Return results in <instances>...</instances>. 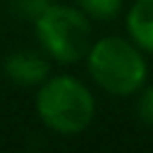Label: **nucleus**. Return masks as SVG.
Returning <instances> with one entry per match:
<instances>
[{
    "label": "nucleus",
    "mask_w": 153,
    "mask_h": 153,
    "mask_svg": "<svg viewBox=\"0 0 153 153\" xmlns=\"http://www.w3.org/2000/svg\"><path fill=\"white\" fill-rule=\"evenodd\" d=\"M86 69L100 91L117 98L139 93L148 76L143 50L129 36H105L91 43L86 53Z\"/></svg>",
    "instance_id": "1"
},
{
    "label": "nucleus",
    "mask_w": 153,
    "mask_h": 153,
    "mask_svg": "<svg viewBox=\"0 0 153 153\" xmlns=\"http://www.w3.org/2000/svg\"><path fill=\"white\" fill-rule=\"evenodd\" d=\"M36 115L50 131L60 136H76L91 127L96 117V98L76 76L55 74L38 86Z\"/></svg>",
    "instance_id": "2"
},
{
    "label": "nucleus",
    "mask_w": 153,
    "mask_h": 153,
    "mask_svg": "<svg viewBox=\"0 0 153 153\" xmlns=\"http://www.w3.org/2000/svg\"><path fill=\"white\" fill-rule=\"evenodd\" d=\"M33 31L45 57L72 65L86 57L91 48V19L76 5H48L36 19Z\"/></svg>",
    "instance_id": "3"
},
{
    "label": "nucleus",
    "mask_w": 153,
    "mask_h": 153,
    "mask_svg": "<svg viewBox=\"0 0 153 153\" xmlns=\"http://www.w3.org/2000/svg\"><path fill=\"white\" fill-rule=\"evenodd\" d=\"M2 72L14 86H41L50 76V65L43 50H14L5 57Z\"/></svg>",
    "instance_id": "4"
},
{
    "label": "nucleus",
    "mask_w": 153,
    "mask_h": 153,
    "mask_svg": "<svg viewBox=\"0 0 153 153\" xmlns=\"http://www.w3.org/2000/svg\"><path fill=\"white\" fill-rule=\"evenodd\" d=\"M127 36L143 50L153 53V0H134L124 19Z\"/></svg>",
    "instance_id": "5"
},
{
    "label": "nucleus",
    "mask_w": 153,
    "mask_h": 153,
    "mask_svg": "<svg viewBox=\"0 0 153 153\" xmlns=\"http://www.w3.org/2000/svg\"><path fill=\"white\" fill-rule=\"evenodd\" d=\"M74 5L91 22H110L120 14L124 0H74Z\"/></svg>",
    "instance_id": "6"
},
{
    "label": "nucleus",
    "mask_w": 153,
    "mask_h": 153,
    "mask_svg": "<svg viewBox=\"0 0 153 153\" xmlns=\"http://www.w3.org/2000/svg\"><path fill=\"white\" fill-rule=\"evenodd\" d=\"M136 115H139V120L143 124L153 127V86L141 88L139 100H136Z\"/></svg>",
    "instance_id": "7"
},
{
    "label": "nucleus",
    "mask_w": 153,
    "mask_h": 153,
    "mask_svg": "<svg viewBox=\"0 0 153 153\" xmlns=\"http://www.w3.org/2000/svg\"><path fill=\"white\" fill-rule=\"evenodd\" d=\"M48 5H53L50 0H14V7L22 17H26L29 22H33Z\"/></svg>",
    "instance_id": "8"
}]
</instances>
